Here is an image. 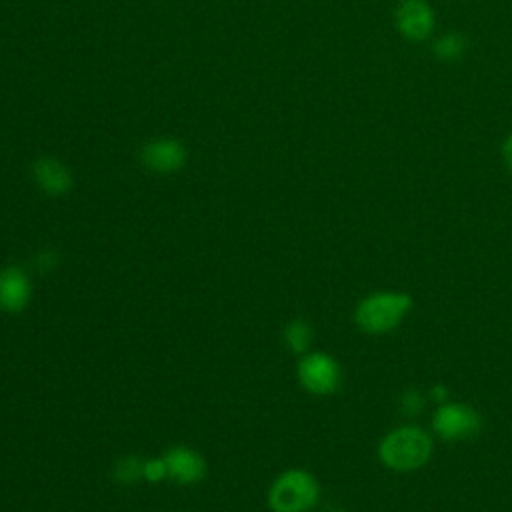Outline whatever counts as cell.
Returning a JSON list of instances; mask_svg holds the SVG:
<instances>
[{
	"label": "cell",
	"instance_id": "cell-1",
	"mask_svg": "<svg viewBox=\"0 0 512 512\" xmlns=\"http://www.w3.org/2000/svg\"><path fill=\"white\" fill-rule=\"evenodd\" d=\"M434 440L428 430L416 424H402L386 432L378 442V460L392 472H414L428 464Z\"/></svg>",
	"mask_w": 512,
	"mask_h": 512
},
{
	"label": "cell",
	"instance_id": "cell-2",
	"mask_svg": "<svg viewBox=\"0 0 512 512\" xmlns=\"http://www.w3.org/2000/svg\"><path fill=\"white\" fill-rule=\"evenodd\" d=\"M414 308V300L404 290H374L354 306V324L370 336L394 332Z\"/></svg>",
	"mask_w": 512,
	"mask_h": 512
},
{
	"label": "cell",
	"instance_id": "cell-3",
	"mask_svg": "<svg viewBox=\"0 0 512 512\" xmlns=\"http://www.w3.org/2000/svg\"><path fill=\"white\" fill-rule=\"evenodd\" d=\"M320 500L316 476L304 468L280 472L268 488V506L272 512H310Z\"/></svg>",
	"mask_w": 512,
	"mask_h": 512
},
{
	"label": "cell",
	"instance_id": "cell-4",
	"mask_svg": "<svg viewBox=\"0 0 512 512\" xmlns=\"http://www.w3.org/2000/svg\"><path fill=\"white\" fill-rule=\"evenodd\" d=\"M482 414L466 402L448 400L434 408L432 414V432L444 442H462L470 440L482 430Z\"/></svg>",
	"mask_w": 512,
	"mask_h": 512
},
{
	"label": "cell",
	"instance_id": "cell-5",
	"mask_svg": "<svg viewBox=\"0 0 512 512\" xmlns=\"http://www.w3.org/2000/svg\"><path fill=\"white\" fill-rule=\"evenodd\" d=\"M296 378L306 392L314 396H330L342 384V368L332 354L310 350L298 358Z\"/></svg>",
	"mask_w": 512,
	"mask_h": 512
},
{
	"label": "cell",
	"instance_id": "cell-6",
	"mask_svg": "<svg viewBox=\"0 0 512 512\" xmlns=\"http://www.w3.org/2000/svg\"><path fill=\"white\" fill-rule=\"evenodd\" d=\"M394 26L406 40L422 42L432 36L436 14L428 0H400L394 10Z\"/></svg>",
	"mask_w": 512,
	"mask_h": 512
},
{
	"label": "cell",
	"instance_id": "cell-7",
	"mask_svg": "<svg viewBox=\"0 0 512 512\" xmlns=\"http://www.w3.org/2000/svg\"><path fill=\"white\" fill-rule=\"evenodd\" d=\"M140 162L156 174H172L180 170L186 162V148L180 140L170 136H160L148 140L140 150Z\"/></svg>",
	"mask_w": 512,
	"mask_h": 512
},
{
	"label": "cell",
	"instance_id": "cell-8",
	"mask_svg": "<svg viewBox=\"0 0 512 512\" xmlns=\"http://www.w3.org/2000/svg\"><path fill=\"white\" fill-rule=\"evenodd\" d=\"M32 298V282L24 268L4 266L0 270V310L6 314L22 312Z\"/></svg>",
	"mask_w": 512,
	"mask_h": 512
},
{
	"label": "cell",
	"instance_id": "cell-9",
	"mask_svg": "<svg viewBox=\"0 0 512 512\" xmlns=\"http://www.w3.org/2000/svg\"><path fill=\"white\" fill-rule=\"evenodd\" d=\"M162 456L168 468V478L176 484L192 486L206 474V462L202 454L190 446H172Z\"/></svg>",
	"mask_w": 512,
	"mask_h": 512
},
{
	"label": "cell",
	"instance_id": "cell-10",
	"mask_svg": "<svg viewBox=\"0 0 512 512\" xmlns=\"http://www.w3.org/2000/svg\"><path fill=\"white\" fill-rule=\"evenodd\" d=\"M34 182L48 196H62L72 188V174L64 162L54 156H42L32 166Z\"/></svg>",
	"mask_w": 512,
	"mask_h": 512
},
{
	"label": "cell",
	"instance_id": "cell-11",
	"mask_svg": "<svg viewBox=\"0 0 512 512\" xmlns=\"http://www.w3.org/2000/svg\"><path fill=\"white\" fill-rule=\"evenodd\" d=\"M282 340H284V346L292 352V354H306L310 352L312 348V342H314V328L308 320L304 318H292L284 324V330H282Z\"/></svg>",
	"mask_w": 512,
	"mask_h": 512
},
{
	"label": "cell",
	"instance_id": "cell-12",
	"mask_svg": "<svg viewBox=\"0 0 512 512\" xmlns=\"http://www.w3.org/2000/svg\"><path fill=\"white\" fill-rule=\"evenodd\" d=\"M466 36L456 32V30H450V32H444L442 36H438L432 44V52L438 60L442 62H456L464 56L466 52Z\"/></svg>",
	"mask_w": 512,
	"mask_h": 512
},
{
	"label": "cell",
	"instance_id": "cell-13",
	"mask_svg": "<svg viewBox=\"0 0 512 512\" xmlns=\"http://www.w3.org/2000/svg\"><path fill=\"white\" fill-rule=\"evenodd\" d=\"M426 402H428V394H424L420 388H404L398 396V410L408 416V418H414L418 416L424 408H426Z\"/></svg>",
	"mask_w": 512,
	"mask_h": 512
},
{
	"label": "cell",
	"instance_id": "cell-14",
	"mask_svg": "<svg viewBox=\"0 0 512 512\" xmlns=\"http://www.w3.org/2000/svg\"><path fill=\"white\" fill-rule=\"evenodd\" d=\"M142 462L136 456H124L114 466V478L122 484H132L142 478Z\"/></svg>",
	"mask_w": 512,
	"mask_h": 512
},
{
	"label": "cell",
	"instance_id": "cell-15",
	"mask_svg": "<svg viewBox=\"0 0 512 512\" xmlns=\"http://www.w3.org/2000/svg\"><path fill=\"white\" fill-rule=\"evenodd\" d=\"M142 478L148 482H162L164 478H168V468H166L164 456L144 460L142 462Z\"/></svg>",
	"mask_w": 512,
	"mask_h": 512
},
{
	"label": "cell",
	"instance_id": "cell-16",
	"mask_svg": "<svg viewBox=\"0 0 512 512\" xmlns=\"http://www.w3.org/2000/svg\"><path fill=\"white\" fill-rule=\"evenodd\" d=\"M428 400H432L436 406L448 402V400H450V390H448V386L442 384V382L432 384L430 390H428Z\"/></svg>",
	"mask_w": 512,
	"mask_h": 512
},
{
	"label": "cell",
	"instance_id": "cell-17",
	"mask_svg": "<svg viewBox=\"0 0 512 512\" xmlns=\"http://www.w3.org/2000/svg\"><path fill=\"white\" fill-rule=\"evenodd\" d=\"M34 264L38 270H52L56 266V254L52 250H42L38 252Z\"/></svg>",
	"mask_w": 512,
	"mask_h": 512
},
{
	"label": "cell",
	"instance_id": "cell-18",
	"mask_svg": "<svg viewBox=\"0 0 512 512\" xmlns=\"http://www.w3.org/2000/svg\"><path fill=\"white\" fill-rule=\"evenodd\" d=\"M502 156H504L506 166L512 170V134L506 136V140L502 142Z\"/></svg>",
	"mask_w": 512,
	"mask_h": 512
},
{
	"label": "cell",
	"instance_id": "cell-19",
	"mask_svg": "<svg viewBox=\"0 0 512 512\" xmlns=\"http://www.w3.org/2000/svg\"><path fill=\"white\" fill-rule=\"evenodd\" d=\"M322 512H346V510L342 506H338V504H328V506H324Z\"/></svg>",
	"mask_w": 512,
	"mask_h": 512
}]
</instances>
